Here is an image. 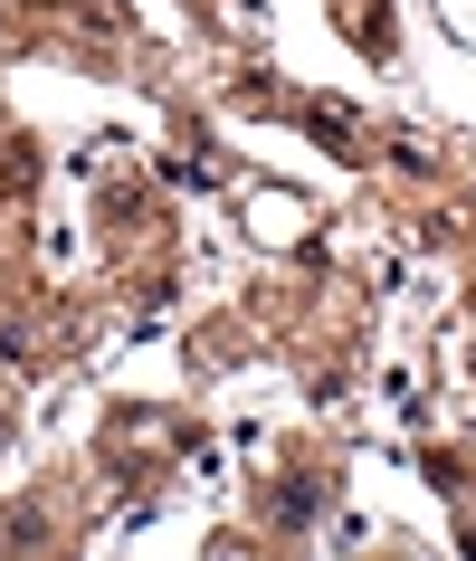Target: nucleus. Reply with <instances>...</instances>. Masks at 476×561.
Here are the masks:
<instances>
[{
	"label": "nucleus",
	"mask_w": 476,
	"mask_h": 561,
	"mask_svg": "<svg viewBox=\"0 0 476 561\" xmlns=\"http://www.w3.org/2000/svg\"><path fill=\"white\" fill-rule=\"evenodd\" d=\"M325 495H333L325 476H286V485H276V495H268L276 533H305V524H315V514H325Z\"/></svg>",
	"instance_id": "f257e3e1"
}]
</instances>
